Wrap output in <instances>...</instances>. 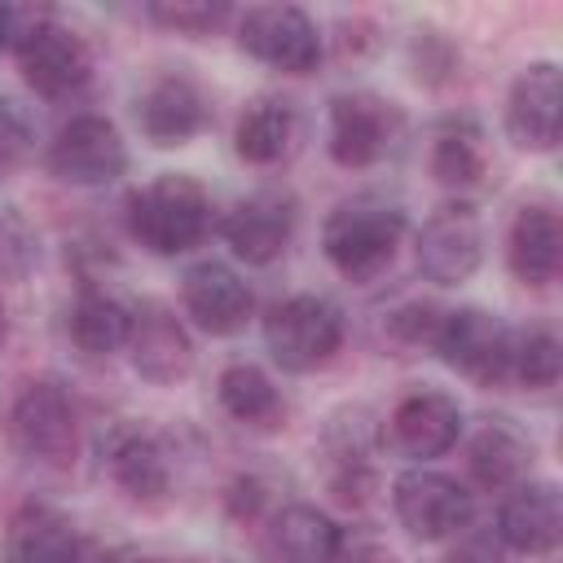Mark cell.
Listing matches in <instances>:
<instances>
[{"label":"cell","instance_id":"cell-32","mask_svg":"<svg viewBox=\"0 0 563 563\" xmlns=\"http://www.w3.org/2000/svg\"><path fill=\"white\" fill-rule=\"evenodd\" d=\"M440 317H444V308L413 299V303H405V308H396V312H391V334H396V339H405V343H427V347H431Z\"/></svg>","mask_w":563,"mask_h":563},{"label":"cell","instance_id":"cell-10","mask_svg":"<svg viewBox=\"0 0 563 563\" xmlns=\"http://www.w3.org/2000/svg\"><path fill=\"white\" fill-rule=\"evenodd\" d=\"M13 57H18L22 79H26L40 97H48V101H62V97L79 92V88L92 79V53H88L84 35L70 31V26H62L57 18L40 22V26L13 48Z\"/></svg>","mask_w":563,"mask_h":563},{"label":"cell","instance_id":"cell-24","mask_svg":"<svg viewBox=\"0 0 563 563\" xmlns=\"http://www.w3.org/2000/svg\"><path fill=\"white\" fill-rule=\"evenodd\" d=\"M216 396H220V409L242 427H260L264 431V427H277L282 413H286L273 378L251 361L224 365L220 378H216Z\"/></svg>","mask_w":563,"mask_h":563},{"label":"cell","instance_id":"cell-23","mask_svg":"<svg viewBox=\"0 0 563 563\" xmlns=\"http://www.w3.org/2000/svg\"><path fill=\"white\" fill-rule=\"evenodd\" d=\"M506 264L523 286H545L559 268V216L550 207H523L506 238Z\"/></svg>","mask_w":563,"mask_h":563},{"label":"cell","instance_id":"cell-11","mask_svg":"<svg viewBox=\"0 0 563 563\" xmlns=\"http://www.w3.org/2000/svg\"><path fill=\"white\" fill-rule=\"evenodd\" d=\"M563 123V75L554 62H528L506 92V136L528 154H550Z\"/></svg>","mask_w":563,"mask_h":563},{"label":"cell","instance_id":"cell-27","mask_svg":"<svg viewBox=\"0 0 563 563\" xmlns=\"http://www.w3.org/2000/svg\"><path fill=\"white\" fill-rule=\"evenodd\" d=\"M484 172H488V158H484L479 128H471V123H444L435 132V145H431V176L444 189H471V185L484 180Z\"/></svg>","mask_w":563,"mask_h":563},{"label":"cell","instance_id":"cell-15","mask_svg":"<svg viewBox=\"0 0 563 563\" xmlns=\"http://www.w3.org/2000/svg\"><path fill=\"white\" fill-rule=\"evenodd\" d=\"M559 528H563V506H559V488L550 479H523L501 493L493 532L506 550L545 559L559 545Z\"/></svg>","mask_w":563,"mask_h":563},{"label":"cell","instance_id":"cell-33","mask_svg":"<svg viewBox=\"0 0 563 563\" xmlns=\"http://www.w3.org/2000/svg\"><path fill=\"white\" fill-rule=\"evenodd\" d=\"M462 541L449 550L444 563H506V545L497 541V532L479 528V532H457Z\"/></svg>","mask_w":563,"mask_h":563},{"label":"cell","instance_id":"cell-17","mask_svg":"<svg viewBox=\"0 0 563 563\" xmlns=\"http://www.w3.org/2000/svg\"><path fill=\"white\" fill-rule=\"evenodd\" d=\"M220 233H224V242L233 246L238 260H246V264H273L286 251L290 233H295V198L282 194V189H260V194L242 198L224 216Z\"/></svg>","mask_w":563,"mask_h":563},{"label":"cell","instance_id":"cell-35","mask_svg":"<svg viewBox=\"0 0 563 563\" xmlns=\"http://www.w3.org/2000/svg\"><path fill=\"white\" fill-rule=\"evenodd\" d=\"M334 563H400L391 550H383V545H374V541H356V545H347L343 541V550H339V559Z\"/></svg>","mask_w":563,"mask_h":563},{"label":"cell","instance_id":"cell-2","mask_svg":"<svg viewBox=\"0 0 563 563\" xmlns=\"http://www.w3.org/2000/svg\"><path fill=\"white\" fill-rule=\"evenodd\" d=\"M128 229L150 255H185L211 229V198L194 176L163 172L128 198Z\"/></svg>","mask_w":563,"mask_h":563},{"label":"cell","instance_id":"cell-4","mask_svg":"<svg viewBox=\"0 0 563 563\" xmlns=\"http://www.w3.org/2000/svg\"><path fill=\"white\" fill-rule=\"evenodd\" d=\"M9 435L13 449L26 462L66 471L79 457V409L70 400V391L53 378L26 383L9 409Z\"/></svg>","mask_w":563,"mask_h":563},{"label":"cell","instance_id":"cell-1","mask_svg":"<svg viewBox=\"0 0 563 563\" xmlns=\"http://www.w3.org/2000/svg\"><path fill=\"white\" fill-rule=\"evenodd\" d=\"M405 238V211L378 194H356L325 216L321 251L347 282H374L391 268Z\"/></svg>","mask_w":563,"mask_h":563},{"label":"cell","instance_id":"cell-31","mask_svg":"<svg viewBox=\"0 0 563 563\" xmlns=\"http://www.w3.org/2000/svg\"><path fill=\"white\" fill-rule=\"evenodd\" d=\"M31 145H35V123H31V114H26L18 101L0 97V180L13 176V172L26 163Z\"/></svg>","mask_w":563,"mask_h":563},{"label":"cell","instance_id":"cell-14","mask_svg":"<svg viewBox=\"0 0 563 563\" xmlns=\"http://www.w3.org/2000/svg\"><path fill=\"white\" fill-rule=\"evenodd\" d=\"M128 356L132 369L145 383H180L194 369V343L189 330L176 321L172 308H163L158 299H145L132 308V330H128Z\"/></svg>","mask_w":563,"mask_h":563},{"label":"cell","instance_id":"cell-20","mask_svg":"<svg viewBox=\"0 0 563 563\" xmlns=\"http://www.w3.org/2000/svg\"><path fill=\"white\" fill-rule=\"evenodd\" d=\"M339 550H343L339 523L308 501H290L273 510L264 528V563H334Z\"/></svg>","mask_w":563,"mask_h":563},{"label":"cell","instance_id":"cell-9","mask_svg":"<svg viewBox=\"0 0 563 563\" xmlns=\"http://www.w3.org/2000/svg\"><path fill=\"white\" fill-rule=\"evenodd\" d=\"M484 264V220L471 202L435 207L418 229V268L435 286H457Z\"/></svg>","mask_w":563,"mask_h":563},{"label":"cell","instance_id":"cell-13","mask_svg":"<svg viewBox=\"0 0 563 563\" xmlns=\"http://www.w3.org/2000/svg\"><path fill=\"white\" fill-rule=\"evenodd\" d=\"M387 444L409 457V462H431L440 453H449L462 435V409L449 391L435 387H418L409 396L396 400V409L387 413Z\"/></svg>","mask_w":563,"mask_h":563},{"label":"cell","instance_id":"cell-21","mask_svg":"<svg viewBox=\"0 0 563 563\" xmlns=\"http://www.w3.org/2000/svg\"><path fill=\"white\" fill-rule=\"evenodd\" d=\"M4 559L9 563H84V541L57 506L22 501L9 515Z\"/></svg>","mask_w":563,"mask_h":563},{"label":"cell","instance_id":"cell-8","mask_svg":"<svg viewBox=\"0 0 563 563\" xmlns=\"http://www.w3.org/2000/svg\"><path fill=\"white\" fill-rule=\"evenodd\" d=\"M48 167L57 180L79 189H101L128 172V145L106 114H75L48 145Z\"/></svg>","mask_w":563,"mask_h":563},{"label":"cell","instance_id":"cell-5","mask_svg":"<svg viewBox=\"0 0 563 563\" xmlns=\"http://www.w3.org/2000/svg\"><path fill=\"white\" fill-rule=\"evenodd\" d=\"M510 325L484 308H449L431 339L440 361L479 387H501L510 378Z\"/></svg>","mask_w":563,"mask_h":563},{"label":"cell","instance_id":"cell-29","mask_svg":"<svg viewBox=\"0 0 563 563\" xmlns=\"http://www.w3.org/2000/svg\"><path fill=\"white\" fill-rule=\"evenodd\" d=\"M145 18L176 35H211L233 18V9L220 0L216 4L211 0H154V4H145Z\"/></svg>","mask_w":563,"mask_h":563},{"label":"cell","instance_id":"cell-18","mask_svg":"<svg viewBox=\"0 0 563 563\" xmlns=\"http://www.w3.org/2000/svg\"><path fill=\"white\" fill-rule=\"evenodd\" d=\"M136 123L154 145H185L207 128V97L189 75H158L136 97Z\"/></svg>","mask_w":563,"mask_h":563},{"label":"cell","instance_id":"cell-37","mask_svg":"<svg viewBox=\"0 0 563 563\" xmlns=\"http://www.w3.org/2000/svg\"><path fill=\"white\" fill-rule=\"evenodd\" d=\"M9 339V312H4V303H0V343Z\"/></svg>","mask_w":563,"mask_h":563},{"label":"cell","instance_id":"cell-36","mask_svg":"<svg viewBox=\"0 0 563 563\" xmlns=\"http://www.w3.org/2000/svg\"><path fill=\"white\" fill-rule=\"evenodd\" d=\"M101 563H167V559H154V554H141V550H110Z\"/></svg>","mask_w":563,"mask_h":563},{"label":"cell","instance_id":"cell-7","mask_svg":"<svg viewBox=\"0 0 563 563\" xmlns=\"http://www.w3.org/2000/svg\"><path fill=\"white\" fill-rule=\"evenodd\" d=\"M238 44L282 75H308L321 62L317 22L299 4H251L238 18Z\"/></svg>","mask_w":563,"mask_h":563},{"label":"cell","instance_id":"cell-19","mask_svg":"<svg viewBox=\"0 0 563 563\" xmlns=\"http://www.w3.org/2000/svg\"><path fill=\"white\" fill-rule=\"evenodd\" d=\"M180 303L194 317V325L207 334H233L251 317L246 282L220 260H202L180 277Z\"/></svg>","mask_w":563,"mask_h":563},{"label":"cell","instance_id":"cell-6","mask_svg":"<svg viewBox=\"0 0 563 563\" xmlns=\"http://www.w3.org/2000/svg\"><path fill=\"white\" fill-rule=\"evenodd\" d=\"M391 506H396L400 528L413 541H449V537L466 532L475 519V497L453 475L422 471V466L405 471L391 484Z\"/></svg>","mask_w":563,"mask_h":563},{"label":"cell","instance_id":"cell-25","mask_svg":"<svg viewBox=\"0 0 563 563\" xmlns=\"http://www.w3.org/2000/svg\"><path fill=\"white\" fill-rule=\"evenodd\" d=\"M295 141V110L290 101L282 97H260L242 110L238 119V132H233V145H238V158L255 163V167H268L277 158H286Z\"/></svg>","mask_w":563,"mask_h":563},{"label":"cell","instance_id":"cell-28","mask_svg":"<svg viewBox=\"0 0 563 563\" xmlns=\"http://www.w3.org/2000/svg\"><path fill=\"white\" fill-rule=\"evenodd\" d=\"M563 352L550 330H523L510 343V378H519L528 391H545L559 383Z\"/></svg>","mask_w":563,"mask_h":563},{"label":"cell","instance_id":"cell-12","mask_svg":"<svg viewBox=\"0 0 563 563\" xmlns=\"http://www.w3.org/2000/svg\"><path fill=\"white\" fill-rule=\"evenodd\" d=\"M400 128V110L374 92H343L330 101V158L339 167H374Z\"/></svg>","mask_w":563,"mask_h":563},{"label":"cell","instance_id":"cell-34","mask_svg":"<svg viewBox=\"0 0 563 563\" xmlns=\"http://www.w3.org/2000/svg\"><path fill=\"white\" fill-rule=\"evenodd\" d=\"M264 501H268V493H264L260 479H251V475L233 479V488H229V515H233V519H242V523H246V519H260Z\"/></svg>","mask_w":563,"mask_h":563},{"label":"cell","instance_id":"cell-26","mask_svg":"<svg viewBox=\"0 0 563 563\" xmlns=\"http://www.w3.org/2000/svg\"><path fill=\"white\" fill-rule=\"evenodd\" d=\"M128 330H132V308L119 303L106 290H79L75 308H70V339L79 352L88 356H110L119 347H128Z\"/></svg>","mask_w":563,"mask_h":563},{"label":"cell","instance_id":"cell-22","mask_svg":"<svg viewBox=\"0 0 563 563\" xmlns=\"http://www.w3.org/2000/svg\"><path fill=\"white\" fill-rule=\"evenodd\" d=\"M466 466L475 475L479 488L488 493H506L523 479H532V444L506 427V422H488L484 431H475V440L466 444Z\"/></svg>","mask_w":563,"mask_h":563},{"label":"cell","instance_id":"cell-3","mask_svg":"<svg viewBox=\"0 0 563 563\" xmlns=\"http://www.w3.org/2000/svg\"><path fill=\"white\" fill-rule=\"evenodd\" d=\"M264 347L286 374H312L343 347V312L325 295H290L268 308Z\"/></svg>","mask_w":563,"mask_h":563},{"label":"cell","instance_id":"cell-30","mask_svg":"<svg viewBox=\"0 0 563 563\" xmlns=\"http://www.w3.org/2000/svg\"><path fill=\"white\" fill-rule=\"evenodd\" d=\"M35 260H40V246H35L31 224L13 207H0V277L18 282L31 273Z\"/></svg>","mask_w":563,"mask_h":563},{"label":"cell","instance_id":"cell-16","mask_svg":"<svg viewBox=\"0 0 563 563\" xmlns=\"http://www.w3.org/2000/svg\"><path fill=\"white\" fill-rule=\"evenodd\" d=\"M101 457L110 479L132 497V501H163L172 493V457L163 449L158 435H150L145 427L119 422L110 427V435L101 440Z\"/></svg>","mask_w":563,"mask_h":563}]
</instances>
